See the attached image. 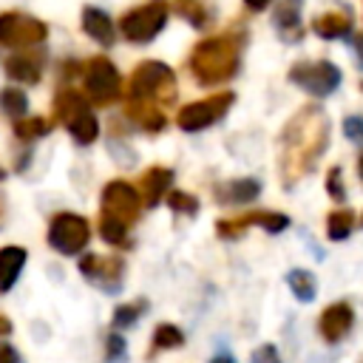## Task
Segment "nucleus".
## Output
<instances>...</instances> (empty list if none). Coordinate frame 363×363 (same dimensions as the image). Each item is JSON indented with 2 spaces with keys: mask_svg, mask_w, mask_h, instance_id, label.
Masks as SVG:
<instances>
[{
  "mask_svg": "<svg viewBox=\"0 0 363 363\" xmlns=\"http://www.w3.org/2000/svg\"><path fill=\"white\" fill-rule=\"evenodd\" d=\"M170 182H173L170 167H159V164L147 167L145 176H142V201H145V207H156L159 199L170 190Z\"/></svg>",
  "mask_w": 363,
  "mask_h": 363,
  "instance_id": "2eb2a0df",
  "label": "nucleus"
},
{
  "mask_svg": "<svg viewBox=\"0 0 363 363\" xmlns=\"http://www.w3.org/2000/svg\"><path fill=\"white\" fill-rule=\"evenodd\" d=\"M329 145V116L320 105H303L281 130L278 139V167L284 187L315 170L318 159Z\"/></svg>",
  "mask_w": 363,
  "mask_h": 363,
  "instance_id": "f257e3e1",
  "label": "nucleus"
},
{
  "mask_svg": "<svg viewBox=\"0 0 363 363\" xmlns=\"http://www.w3.org/2000/svg\"><path fill=\"white\" fill-rule=\"evenodd\" d=\"M40 71H43V62L34 57V54H14L6 60V74L9 79L14 82H26V85H34L40 79Z\"/></svg>",
  "mask_w": 363,
  "mask_h": 363,
  "instance_id": "6ab92c4d",
  "label": "nucleus"
},
{
  "mask_svg": "<svg viewBox=\"0 0 363 363\" xmlns=\"http://www.w3.org/2000/svg\"><path fill=\"white\" fill-rule=\"evenodd\" d=\"M164 23H167V6H164L162 0H156V3H147V6H142V9L128 11V14L122 17L119 28H122V34H125L128 40H133V43H150V40L164 28Z\"/></svg>",
  "mask_w": 363,
  "mask_h": 363,
  "instance_id": "6e6552de",
  "label": "nucleus"
},
{
  "mask_svg": "<svg viewBox=\"0 0 363 363\" xmlns=\"http://www.w3.org/2000/svg\"><path fill=\"white\" fill-rule=\"evenodd\" d=\"M352 323H354V309H352L346 301H335V303H329V306L320 312V318H318V332H320V337H323L326 343H340V340L349 335Z\"/></svg>",
  "mask_w": 363,
  "mask_h": 363,
  "instance_id": "ddd939ff",
  "label": "nucleus"
},
{
  "mask_svg": "<svg viewBox=\"0 0 363 363\" xmlns=\"http://www.w3.org/2000/svg\"><path fill=\"white\" fill-rule=\"evenodd\" d=\"M244 3H247V6L252 9V11H261V9H267V6L272 3V0H244Z\"/></svg>",
  "mask_w": 363,
  "mask_h": 363,
  "instance_id": "58836bf2",
  "label": "nucleus"
},
{
  "mask_svg": "<svg viewBox=\"0 0 363 363\" xmlns=\"http://www.w3.org/2000/svg\"><path fill=\"white\" fill-rule=\"evenodd\" d=\"M184 343V335L173 323H159L153 329V349H179Z\"/></svg>",
  "mask_w": 363,
  "mask_h": 363,
  "instance_id": "cd10ccee",
  "label": "nucleus"
},
{
  "mask_svg": "<svg viewBox=\"0 0 363 363\" xmlns=\"http://www.w3.org/2000/svg\"><path fill=\"white\" fill-rule=\"evenodd\" d=\"M210 363H235V357H233V354H227V352H221V354H216Z\"/></svg>",
  "mask_w": 363,
  "mask_h": 363,
  "instance_id": "ea45409f",
  "label": "nucleus"
},
{
  "mask_svg": "<svg viewBox=\"0 0 363 363\" xmlns=\"http://www.w3.org/2000/svg\"><path fill=\"white\" fill-rule=\"evenodd\" d=\"M167 207L173 213H182V216H196L199 213V199L184 193V190H173V193H167Z\"/></svg>",
  "mask_w": 363,
  "mask_h": 363,
  "instance_id": "c756f323",
  "label": "nucleus"
},
{
  "mask_svg": "<svg viewBox=\"0 0 363 363\" xmlns=\"http://www.w3.org/2000/svg\"><path fill=\"white\" fill-rule=\"evenodd\" d=\"M122 269H125V261L119 255H82L79 258V272L102 286V289H116L122 284Z\"/></svg>",
  "mask_w": 363,
  "mask_h": 363,
  "instance_id": "f8f14e48",
  "label": "nucleus"
},
{
  "mask_svg": "<svg viewBox=\"0 0 363 363\" xmlns=\"http://www.w3.org/2000/svg\"><path fill=\"white\" fill-rule=\"evenodd\" d=\"M48 34L45 23L28 14H0V43L3 45H37Z\"/></svg>",
  "mask_w": 363,
  "mask_h": 363,
  "instance_id": "9b49d317",
  "label": "nucleus"
},
{
  "mask_svg": "<svg viewBox=\"0 0 363 363\" xmlns=\"http://www.w3.org/2000/svg\"><path fill=\"white\" fill-rule=\"evenodd\" d=\"M233 94L230 91H224V94H213V96H207V99H199V102H190V105H184L182 111H179V128L182 130H187V133H196V130H204V128H210V125H216L227 111H230V105H233Z\"/></svg>",
  "mask_w": 363,
  "mask_h": 363,
  "instance_id": "0eeeda50",
  "label": "nucleus"
},
{
  "mask_svg": "<svg viewBox=\"0 0 363 363\" xmlns=\"http://www.w3.org/2000/svg\"><path fill=\"white\" fill-rule=\"evenodd\" d=\"M326 193H329V199H335L337 204H343L346 201V187H343V170L335 164V167H329V173H326Z\"/></svg>",
  "mask_w": 363,
  "mask_h": 363,
  "instance_id": "2f4dec72",
  "label": "nucleus"
},
{
  "mask_svg": "<svg viewBox=\"0 0 363 363\" xmlns=\"http://www.w3.org/2000/svg\"><path fill=\"white\" fill-rule=\"evenodd\" d=\"M102 213L130 227L142 213V193L125 179H113L102 187Z\"/></svg>",
  "mask_w": 363,
  "mask_h": 363,
  "instance_id": "423d86ee",
  "label": "nucleus"
},
{
  "mask_svg": "<svg viewBox=\"0 0 363 363\" xmlns=\"http://www.w3.org/2000/svg\"><path fill=\"white\" fill-rule=\"evenodd\" d=\"M0 108H3V113L20 119L28 111V96L20 88H3L0 91Z\"/></svg>",
  "mask_w": 363,
  "mask_h": 363,
  "instance_id": "a878e982",
  "label": "nucleus"
},
{
  "mask_svg": "<svg viewBox=\"0 0 363 363\" xmlns=\"http://www.w3.org/2000/svg\"><path fill=\"white\" fill-rule=\"evenodd\" d=\"M91 241V224L88 218L77 213H57L48 221V244L60 255H79Z\"/></svg>",
  "mask_w": 363,
  "mask_h": 363,
  "instance_id": "20e7f679",
  "label": "nucleus"
},
{
  "mask_svg": "<svg viewBox=\"0 0 363 363\" xmlns=\"http://www.w3.org/2000/svg\"><path fill=\"white\" fill-rule=\"evenodd\" d=\"M301 0H284L275 11V26L281 31H298V20H301Z\"/></svg>",
  "mask_w": 363,
  "mask_h": 363,
  "instance_id": "c85d7f7f",
  "label": "nucleus"
},
{
  "mask_svg": "<svg viewBox=\"0 0 363 363\" xmlns=\"http://www.w3.org/2000/svg\"><path fill=\"white\" fill-rule=\"evenodd\" d=\"M0 216H3V199H0Z\"/></svg>",
  "mask_w": 363,
  "mask_h": 363,
  "instance_id": "37998d69",
  "label": "nucleus"
},
{
  "mask_svg": "<svg viewBox=\"0 0 363 363\" xmlns=\"http://www.w3.org/2000/svg\"><path fill=\"white\" fill-rule=\"evenodd\" d=\"M65 128H68V133L74 136L77 145H91V142H96V136H99V122H96V116L91 113V108L79 111L71 122H65Z\"/></svg>",
  "mask_w": 363,
  "mask_h": 363,
  "instance_id": "412c9836",
  "label": "nucleus"
},
{
  "mask_svg": "<svg viewBox=\"0 0 363 363\" xmlns=\"http://www.w3.org/2000/svg\"><path fill=\"white\" fill-rule=\"evenodd\" d=\"M352 230H354V213L352 210L340 207V210H332L326 216V235H329V241H346L352 235Z\"/></svg>",
  "mask_w": 363,
  "mask_h": 363,
  "instance_id": "5701e85b",
  "label": "nucleus"
},
{
  "mask_svg": "<svg viewBox=\"0 0 363 363\" xmlns=\"http://www.w3.org/2000/svg\"><path fill=\"white\" fill-rule=\"evenodd\" d=\"M3 179H6V170H3V167H0V182H3Z\"/></svg>",
  "mask_w": 363,
  "mask_h": 363,
  "instance_id": "79ce46f5",
  "label": "nucleus"
},
{
  "mask_svg": "<svg viewBox=\"0 0 363 363\" xmlns=\"http://www.w3.org/2000/svg\"><path fill=\"white\" fill-rule=\"evenodd\" d=\"M0 363H20L17 349L11 343H6V340H0Z\"/></svg>",
  "mask_w": 363,
  "mask_h": 363,
  "instance_id": "c9c22d12",
  "label": "nucleus"
},
{
  "mask_svg": "<svg viewBox=\"0 0 363 363\" xmlns=\"http://www.w3.org/2000/svg\"><path fill=\"white\" fill-rule=\"evenodd\" d=\"M85 91L96 105H111L119 96V71L108 57H94L85 65Z\"/></svg>",
  "mask_w": 363,
  "mask_h": 363,
  "instance_id": "1a4fd4ad",
  "label": "nucleus"
},
{
  "mask_svg": "<svg viewBox=\"0 0 363 363\" xmlns=\"http://www.w3.org/2000/svg\"><path fill=\"white\" fill-rule=\"evenodd\" d=\"M130 96L133 99H147V102H173L176 99V77L164 62H142L133 77H130Z\"/></svg>",
  "mask_w": 363,
  "mask_h": 363,
  "instance_id": "7ed1b4c3",
  "label": "nucleus"
},
{
  "mask_svg": "<svg viewBox=\"0 0 363 363\" xmlns=\"http://www.w3.org/2000/svg\"><path fill=\"white\" fill-rule=\"evenodd\" d=\"M286 286L292 289V295L301 303H309L318 295V281H315V275L309 269H289L286 272Z\"/></svg>",
  "mask_w": 363,
  "mask_h": 363,
  "instance_id": "4be33fe9",
  "label": "nucleus"
},
{
  "mask_svg": "<svg viewBox=\"0 0 363 363\" xmlns=\"http://www.w3.org/2000/svg\"><path fill=\"white\" fill-rule=\"evenodd\" d=\"M51 130V122L43 119V116H26V119H17L14 122V133L20 139H40Z\"/></svg>",
  "mask_w": 363,
  "mask_h": 363,
  "instance_id": "bb28decb",
  "label": "nucleus"
},
{
  "mask_svg": "<svg viewBox=\"0 0 363 363\" xmlns=\"http://www.w3.org/2000/svg\"><path fill=\"white\" fill-rule=\"evenodd\" d=\"M88 108V102H85V96H79L77 91H60L57 94V102H54V111H57V119L65 125V122H71L79 111H85Z\"/></svg>",
  "mask_w": 363,
  "mask_h": 363,
  "instance_id": "b1692460",
  "label": "nucleus"
},
{
  "mask_svg": "<svg viewBox=\"0 0 363 363\" xmlns=\"http://www.w3.org/2000/svg\"><path fill=\"white\" fill-rule=\"evenodd\" d=\"M247 227H261L267 233H284L289 227V216L284 213H272V210H252V213H244L238 218H218L216 221V233L218 238H241Z\"/></svg>",
  "mask_w": 363,
  "mask_h": 363,
  "instance_id": "9d476101",
  "label": "nucleus"
},
{
  "mask_svg": "<svg viewBox=\"0 0 363 363\" xmlns=\"http://www.w3.org/2000/svg\"><path fill=\"white\" fill-rule=\"evenodd\" d=\"M261 196V182L258 179H233L216 190V199L221 204H250Z\"/></svg>",
  "mask_w": 363,
  "mask_h": 363,
  "instance_id": "dca6fc26",
  "label": "nucleus"
},
{
  "mask_svg": "<svg viewBox=\"0 0 363 363\" xmlns=\"http://www.w3.org/2000/svg\"><path fill=\"white\" fill-rule=\"evenodd\" d=\"M343 133H346L349 142H363V116H357V113L346 116L343 119Z\"/></svg>",
  "mask_w": 363,
  "mask_h": 363,
  "instance_id": "72a5a7b5",
  "label": "nucleus"
},
{
  "mask_svg": "<svg viewBox=\"0 0 363 363\" xmlns=\"http://www.w3.org/2000/svg\"><path fill=\"white\" fill-rule=\"evenodd\" d=\"M190 68L201 85H216L238 71V45L230 37H210L196 45Z\"/></svg>",
  "mask_w": 363,
  "mask_h": 363,
  "instance_id": "f03ea898",
  "label": "nucleus"
},
{
  "mask_svg": "<svg viewBox=\"0 0 363 363\" xmlns=\"http://www.w3.org/2000/svg\"><path fill=\"white\" fill-rule=\"evenodd\" d=\"M105 357H108V363H122L125 360V337L108 335V340H105Z\"/></svg>",
  "mask_w": 363,
  "mask_h": 363,
  "instance_id": "473e14b6",
  "label": "nucleus"
},
{
  "mask_svg": "<svg viewBox=\"0 0 363 363\" xmlns=\"http://www.w3.org/2000/svg\"><path fill=\"white\" fill-rule=\"evenodd\" d=\"M357 176L363 179V153H360V159H357Z\"/></svg>",
  "mask_w": 363,
  "mask_h": 363,
  "instance_id": "a19ab883",
  "label": "nucleus"
},
{
  "mask_svg": "<svg viewBox=\"0 0 363 363\" xmlns=\"http://www.w3.org/2000/svg\"><path fill=\"white\" fill-rule=\"evenodd\" d=\"M99 235L111 247H125L128 244V224H122V221H116V218H111V216L102 213V218H99Z\"/></svg>",
  "mask_w": 363,
  "mask_h": 363,
  "instance_id": "393cba45",
  "label": "nucleus"
},
{
  "mask_svg": "<svg viewBox=\"0 0 363 363\" xmlns=\"http://www.w3.org/2000/svg\"><path fill=\"white\" fill-rule=\"evenodd\" d=\"M128 113H130V119H133L136 125H142V128L150 130V133H159V130L167 125V119H164V113L159 111V105H156V102H147V99H130Z\"/></svg>",
  "mask_w": 363,
  "mask_h": 363,
  "instance_id": "aec40b11",
  "label": "nucleus"
},
{
  "mask_svg": "<svg viewBox=\"0 0 363 363\" xmlns=\"http://www.w3.org/2000/svg\"><path fill=\"white\" fill-rule=\"evenodd\" d=\"M11 335V320L6 315H0V337H9Z\"/></svg>",
  "mask_w": 363,
  "mask_h": 363,
  "instance_id": "4c0bfd02",
  "label": "nucleus"
},
{
  "mask_svg": "<svg viewBox=\"0 0 363 363\" xmlns=\"http://www.w3.org/2000/svg\"><path fill=\"white\" fill-rule=\"evenodd\" d=\"M145 309H147V301H139V303H122V306H116V309H113V326H119V329L133 326Z\"/></svg>",
  "mask_w": 363,
  "mask_h": 363,
  "instance_id": "7c9ffc66",
  "label": "nucleus"
},
{
  "mask_svg": "<svg viewBox=\"0 0 363 363\" xmlns=\"http://www.w3.org/2000/svg\"><path fill=\"white\" fill-rule=\"evenodd\" d=\"M354 54H357V65L363 68V34H354Z\"/></svg>",
  "mask_w": 363,
  "mask_h": 363,
  "instance_id": "e433bc0d",
  "label": "nucleus"
},
{
  "mask_svg": "<svg viewBox=\"0 0 363 363\" xmlns=\"http://www.w3.org/2000/svg\"><path fill=\"white\" fill-rule=\"evenodd\" d=\"M250 363H281V354L272 343H264L250 354Z\"/></svg>",
  "mask_w": 363,
  "mask_h": 363,
  "instance_id": "f704fd0d",
  "label": "nucleus"
},
{
  "mask_svg": "<svg viewBox=\"0 0 363 363\" xmlns=\"http://www.w3.org/2000/svg\"><path fill=\"white\" fill-rule=\"evenodd\" d=\"M26 261H28L26 247H20V244H6V247H0V292H9V289L17 284V278H20L23 267H26Z\"/></svg>",
  "mask_w": 363,
  "mask_h": 363,
  "instance_id": "4468645a",
  "label": "nucleus"
},
{
  "mask_svg": "<svg viewBox=\"0 0 363 363\" xmlns=\"http://www.w3.org/2000/svg\"><path fill=\"white\" fill-rule=\"evenodd\" d=\"M360 224H363V216H360Z\"/></svg>",
  "mask_w": 363,
  "mask_h": 363,
  "instance_id": "c03bdc74",
  "label": "nucleus"
},
{
  "mask_svg": "<svg viewBox=\"0 0 363 363\" xmlns=\"http://www.w3.org/2000/svg\"><path fill=\"white\" fill-rule=\"evenodd\" d=\"M312 31L323 40H337L352 31V17L346 11H323L320 17L312 20Z\"/></svg>",
  "mask_w": 363,
  "mask_h": 363,
  "instance_id": "f3484780",
  "label": "nucleus"
},
{
  "mask_svg": "<svg viewBox=\"0 0 363 363\" xmlns=\"http://www.w3.org/2000/svg\"><path fill=\"white\" fill-rule=\"evenodd\" d=\"M289 82H295L298 88H303L312 96H329L340 85V68L329 60L295 62L289 68Z\"/></svg>",
  "mask_w": 363,
  "mask_h": 363,
  "instance_id": "39448f33",
  "label": "nucleus"
},
{
  "mask_svg": "<svg viewBox=\"0 0 363 363\" xmlns=\"http://www.w3.org/2000/svg\"><path fill=\"white\" fill-rule=\"evenodd\" d=\"M82 28L91 40H96L99 45H111L113 43V23L102 9H85L82 11Z\"/></svg>",
  "mask_w": 363,
  "mask_h": 363,
  "instance_id": "a211bd4d",
  "label": "nucleus"
}]
</instances>
